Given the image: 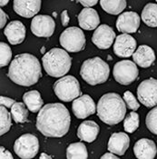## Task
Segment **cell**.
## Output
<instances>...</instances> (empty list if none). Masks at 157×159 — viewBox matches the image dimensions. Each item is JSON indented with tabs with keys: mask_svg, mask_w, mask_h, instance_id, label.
Here are the masks:
<instances>
[{
	"mask_svg": "<svg viewBox=\"0 0 157 159\" xmlns=\"http://www.w3.org/2000/svg\"><path fill=\"white\" fill-rule=\"evenodd\" d=\"M0 18H1V21H0V27H1V28H4V26L6 25L7 22L8 16H7L6 13L3 11V9L0 10Z\"/></svg>",
	"mask_w": 157,
	"mask_h": 159,
	"instance_id": "8d00e7d4",
	"label": "cell"
},
{
	"mask_svg": "<svg viewBox=\"0 0 157 159\" xmlns=\"http://www.w3.org/2000/svg\"><path fill=\"white\" fill-rule=\"evenodd\" d=\"M130 145V138L126 133L119 132V133H114L110 136L108 141L109 152H112L117 156H123L125 152L127 151Z\"/></svg>",
	"mask_w": 157,
	"mask_h": 159,
	"instance_id": "ac0fdd59",
	"label": "cell"
},
{
	"mask_svg": "<svg viewBox=\"0 0 157 159\" xmlns=\"http://www.w3.org/2000/svg\"><path fill=\"white\" fill-rule=\"evenodd\" d=\"M9 2V0H0V6L4 7L6 5H7V3Z\"/></svg>",
	"mask_w": 157,
	"mask_h": 159,
	"instance_id": "ab89813d",
	"label": "cell"
},
{
	"mask_svg": "<svg viewBox=\"0 0 157 159\" xmlns=\"http://www.w3.org/2000/svg\"><path fill=\"white\" fill-rule=\"evenodd\" d=\"M140 16L135 12H124L121 14L116 21V28L123 34L135 33L140 25Z\"/></svg>",
	"mask_w": 157,
	"mask_h": 159,
	"instance_id": "9a60e30c",
	"label": "cell"
},
{
	"mask_svg": "<svg viewBox=\"0 0 157 159\" xmlns=\"http://www.w3.org/2000/svg\"><path fill=\"white\" fill-rule=\"evenodd\" d=\"M13 7L20 16L30 18L41 9V0H14Z\"/></svg>",
	"mask_w": 157,
	"mask_h": 159,
	"instance_id": "2e32d148",
	"label": "cell"
},
{
	"mask_svg": "<svg viewBox=\"0 0 157 159\" xmlns=\"http://www.w3.org/2000/svg\"><path fill=\"white\" fill-rule=\"evenodd\" d=\"M126 104L116 93H107L99 99L97 104V115L101 121L113 125H117L124 118Z\"/></svg>",
	"mask_w": 157,
	"mask_h": 159,
	"instance_id": "3957f363",
	"label": "cell"
},
{
	"mask_svg": "<svg viewBox=\"0 0 157 159\" xmlns=\"http://www.w3.org/2000/svg\"><path fill=\"white\" fill-rule=\"evenodd\" d=\"M71 116L68 109L61 103L44 106L36 117V128L47 137H62L70 128Z\"/></svg>",
	"mask_w": 157,
	"mask_h": 159,
	"instance_id": "6da1fadb",
	"label": "cell"
},
{
	"mask_svg": "<svg viewBox=\"0 0 157 159\" xmlns=\"http://www.w3.org/2000/svg\"><path fill=\"white\" fill-rule=\"evenodd\" d=\"M0 135L7 133L9 129L11 128L12 122H11V116L9 112L7 111V107L4 106H1L0 107Z\"/></svg>",
	"mask_w": 157,
	"mask_h": 159,
	"instance_id": "83f0119b",
	"label": "cell"
},
{
	"mask_svg": "<svg viewBox=\"0 0 157 159\" xmlns=\"http://www.w3.org/2000/svg\"><path fill=\"white\" fill-rule=\"evenodd\" d=\"M53 89L56 97L63 102L74 101L81 95L80 84L73 75L62 76L54 84Z\"/></svg>",
	"mask_w": 157,
	"mask_h": 159,
	"instance_id": "8992f818",
	"label": "cell"
},
{
	"mask_svg": "<svg viewBox=\"0 0 157 159\" xmlns=\"http://www.w3.org/2000/svg\"><path fill=\"white\" fill-rule=\"evenodd\" d=\"M123 100H124V102H125V104H126V106H127V107L129 109L133 111H136L137 109H139L140 104L137 101V99L134 98V96L132 94V92H130V91L124 92Z\"/></svg>",
	"mask_w": 157,
	"mask_h": 159,
	"instance_id": "1f68e13d",
	"label": "cell"
},
{
	"mask_svg": "<svg viewBox=\"0 0 157 159\" xmlns=\"http://www.w3.org/2000/svg\"><path fill=\"white\" fill-rule=\"evenodd\" d=\"M69 21H70V17H69V15L67 10H64L62 14H61V22L62 25L64 26H67L69 24Z\"/></svg>",
	"mask_w": 157,
	"mask_h": 159,
	"instance_id": "e575fe53",
	"label": "cell"
},
{
	"mask_svg": "<svg viewBox=\"0 0 157 159\" xmlns=\"http://www.w3.org/2000/svg\"><path fill=\"white\" fill-rule=\"evenodd\" d=\"M101 7L110 15H119L126 7V0H100Z\"/></svg>",
	"mask_w": 157,
	"mask_h": 159,
	"instance_id": "cb8c5ba5",
	"label": "cell"
},
{
	"mask_svg": "<svg viewBox=\"0 0 157 159\" xmlns=\"http://www.w3.org/2000/svg\"><path fill=\"white\" fill-rule=\"evenodd\" d=\"M43 158H52V157H50V156L47 155V154H45V153H42V154L40 155V159H43Z\"/></svg>",
	"mask_w": 157,
	"mask_h": 159,
	"instance_id": "f35d334b",
	"label": "cell"
},
{
	"mask_svg": "<svg viewBox=\"0 0 157 159\" xmlns=\"http://www.w3.org/2000/svg\"><path fill=\"white\" fill-rule=\"evenodd\" d=\"M78 3H80L85 7H91L96 6L98 2V0H76Z\"/></svg>",
	"mask_w": 157,
	"mask_h": 159,
	"instance_id": "d590c367",
	"label": "cell"
},
{
	"mask_svg": "<svg viewBox=\"0 0 157 159\" xmlns=\"http://www.w3.org/2000/svg\"><path fill=\"white\" fill-rule=\"evenodd\" d=\"M145 124L149 131L157 135V106L147 114Z\"/></svg>",
	"mask_w": 157,
	"mask_h": 159,
	"instance_id": "4dcf8cb0",
	"label": "cell"
},
{
	"mask_svg": "<svg viewBox=\"0 0 157 159\" xmlns=\"http://www.w3.org/2000/svg\"><path fill=\"white\" fill-rule=\"evenodd\" d=\"M15 103H16V101L14 99H11V98H6V97H3V96L0 97V104H1V106H4L7 108H11Z\"/></svg>",
	"mask_w": 157,
	"mask_h": 159,
	"instance_id": "d6a6232c",
	"label": "cell"
},
{
	"mask_svg": "<svg viewBox=\"0 0 157 159\" xmlns=\"http://www.w3.org/2000/svg\"><path fill=\"white\" fill-rule=\"evenodd\" d=\"M39 150V141L36 135L25 134L18 137L14 144L15 153L23 159L35 157Z\"/></svg>",
	"mask_w": 157,
	"mask_h": 159,
	"instance_id": "9c48e42d",
	"label": "cell"
},
{
	"mask_svg": "<svg viewBox=\"0 0 157 159\" xmlns=\"http://www.w3.org/2000/svg\"><path fill=\"white\" fill-rule=\"evenodd\" d=\"M31 32L38 37H49L54 34L56 24L54 19L45 15L36 16L31 22Z\"/></svg>",
	"mask_w": 157,
	"mask_h": 159,
	"instance_id": "8fae6325",
	"label": "cell"
},
{
	"mask_svg": "<svg viewBox=\"0 0 157 159\" xmlns=\"http://www.w3.org/2000/svg\"><path fill=\"white\" fill-rule=\"evenodd\" d=\"M66 157L68 159H86L88 157L87 149L84 143H73L66 149Z\"/></svg>",
	"mask_w": 157,
	"mask_h": 159,
	"instance_id": "484cf974",
	"label": "cell"
},
{
	"mask_svg": "<svg viewBox=\"0 0 157 159\" xmlns=\"http://www.w3.org/2000/svg\"><path fill=\"white\" fill-rule=\"evenodd\" d=\"M139 126V115L135 112L132 111L127 115L123 122L124 131L127 133H133Z\"/></svg>",
	"mask_w": 157,
	"mask_h": 159,
	"instance_id": "f1b7e54d",
	"label": "cell"
},
{
	"mask_svg": "<svg viewBox=\"0 0 157 159\" xmlns=\"http://www.w3.org/2000/svg\"><path fill=\"white\" fill-rule=\"evenodd\" d=\"M62 48L68 52H80L85 47V36L82 29L71 26L65 29L59 37Z\"/></svg>",
	"mask_w": 157,
	"mask_h": 159,
	"instance_id": "52a82bcc",
	"label": "cell"
},
{
	"mask_svg": "<svg viewBox=\"0 0 157 159\" xmlns=\"http://www.w3.org/2000/svg\"><path fill=\"white\" fill-rule=\"evenodd\" d=\"M116 35L108 25H101L95 30L92 41L95 46L100 49H108L113 45Z\"/></svg>",
	"mask_w": 157,
	"mask_h": 159,
	"instance_id": "4fadbf2b",
	"label": "cell"
},
{
	"mask_svg": "<svg viewBox=\"0 0 157 159\" xmlns=\"http://www.w3.org/2000/svg\"><path fill=\"white\" fill-rule=\"evenodd\" d=\"M0 158L1 159H12V154L7 150L4 147H0Z\"/></svg>",
	"mask_w": 157,
	"mask_h": 159,
	"instance_id": "836d02e7",
	"label": "cell"
},
{
	"mask_svg": "<svg viewBox=\"0 0 157 159\" xmlns=\"http://www.w3.org/2000/svg\"><path fill=\"white\" fill-rule=\"evenodd\" d=\"M137 98L146 107L157 106V79L150 77L144 80L137 88Z\"/></svg>",
	"mask_w": 157,
	"mask_h": 159,
	"instance_id": "30bf717a",
	"label": "cell"
},
{
	"mask_svg": "<svg viewBox=\"0 0 157 159\" xmlns=\"http://www.w3.org/2000/svg\"><path fill=\"white\" fill-rule=\"evenodd\" d=\"M23 100L27 108L32 113H37L43 107L44 101L37 90H31L25 93Z\"/></svg>",
	"mask_w": 157,
	"mask_h": 159,
	"instance_id": "603a6c76",
	"label": "cell"
},
{
	"mask_svg": "<svg viewBox=\"0 0 157 159\" xmlns=\"http://www.w3.org/2000/svg\"><path fill=\"white\" fill-rule=\"evenodd\" d=\"M11 58H12L11 48L7 44L1 42L0 43V66L5 67L6 66H7L9 62L11 61Z\"/></svg>",
	"mask_w": 157,
	"mask_h": 159,
	"instance_id": "f546056e",
	"label": "cell"
},
{
	"mask_svg": "<svg viewBox=\"0 0 157 159\" xmlns=\"http://www.w3.org/2000/svg\"><path fill=\"white\" fill-rule=\"evenodd\" d=\"M28 110L29 109L27 108L25 103L16 102L11 107V116L14 121L16 123H20V124L27 122Z\"/></svg>",
	"mask_w": 157,
	"mask_h": 159,
	"instance_id": "4316f807",
	"label": "cell"
},
{
	"mask_svg": "<svg viewBox=\"0 0 157 159\" xmlns=\"http://www.w3.org/2000/svg\"><path fill=\"white\" fill-rule=\"evenodd\" d=\"M5 36L11 45H19L25 38V26L19 20H14L9 22L5 27Z\"/></svg>",
	"mask_w": 157,
	"mask_h": 159,
	"instance_id": "e0dca14e",
	"label": "cell"
},
{
	"mask_svg": "<svg viewBox=\"0 0 157 159\" xmlns=\"http://www.w3.org/2000/svg\"><path fill=\"white\" fill-rule=\"evenodd\" d=\"M109 74V66L98 57L85 60L80 69L81 77L91 86L105 83L108 79Z\"/></svg>",
	"mask_w": 157,
	"mask_h": 159,
	"instance_id": "5b68a950",
	"label": "cell"
},
{
	"mask_svg": "<svg viewBox=\"0 0 157 159\" xmlns=\"http://www.w3.org/2000/svg\"><path fill=\"white\" fill-rule=\"evenodd\" d=\"M134 156L139 159H153L157 154V147L153 140L142 138L138 140L133 147Z\"/></svg>",
	"mask_w": 157,
	"mask_h": 159,
	"instance_id": "d6986e66",
	"label": "cell"
},
{
	"mask_svg": "<svg viewBox=\"0 0 157 159\" xmlns=\"http://www.w3.org/2000/svg\"><path fill=\"white\" fill-rule=\"evenodd\" d=\"M78 23L80 27L85 30H94L100 24V17L96 10L91 7H85L78 15Z\"/></svg>",
	"mask_w": 157,
	"mask_h": 159,
	"instance_id": "ffe728a7",
	"label": "cell"
},
{
	"mask_svg": "<svg viewBox=\"0 0 157 159\" xmlns=\"http://www.w3.org/2000/svg\"><path fill=\"white\" fill-rule=\"evenodd\" d=\"M100 127L95 121L86 120L80 124L77 129V136L80 140L87 143L94 142L99 134Z\"/></svg>",
	"mask_w": 157,
	"mask_h": 159,
	"instance_id": "7402d4cb",
	"label": "cell"
},
{
	"mask_svg": "<svg viewBox=\"0 0 157 159\" xmlns=\"http://www.w3.org/2000/svg\"><path fill=\"white\" fill-rule=\"evenodd\" d=\"M119 157V156H117V155H115V154H114V153H112V152H110V153H106V154H105L101 158L103 159H116Z\"/></svg>",
	"mask_w": 157,
	"mask_h": 159,
	"instance_id": "74e56055",
	"label": "cell"
},
{
	"mask_svg": "<svg viewBox=\"0 0 157 159\" xmlns=\"http://www.w3.org/2000/svg\"><path fill=\"white\" fill-rule=\"evenodd\" d=\"M156 2H157V0H156Z\"/></svg>",
	"mask_w": 157,
	"mask_h": 159,
	"instance_id": "60d3db41",
	"label": "cell"
},
{
	"mask_svg": "<svg viewBox=\"0 0 157 159\" xmlns=\"http://www.w3.org/2000/svg\"><path fill=\"white\" fill-rule=\"evenodd\" d=\"M42 64L45 71L53 77H62L69 72L72 65V58L66 50L50 49L42 57Z\"/></svg>",
	"mask_w": 157,
	"mask_h": 159,
	"instance_id": "277c9868",
	"label": "cell"
},
{
	"mask_svg": "<svg viewBox=\"0 0 157 159\" xmlns=\"http://www.w3.org/2000/svg\"><path fill=\"white\" fill-rule=\"evenodd\" d=\"M136 48V40L129 34H122L116 37L114 44V52L117 57H130Z\"/></svg>",
	"mask_w": 157,
	"mask_h": 159,
	"instance_id": "5bb4252c",
	"label": "cell"
},
{
	"mask_svg": "<svg viewBox=\"0 0 157 159\" xmlns=\"http://www.w3.org/2000/svg\"><path fill=\"white\" fill-rule=\"evenodd\" d=\"M142 20L150 27H157V5L149 3L142 11Z\"/></svg>",
	"mask_w": 157,
	"mask_h": 159,
	"instance_id": "d4e9b609",
	"label": "cell"
},
{
	"mask_svg": "<svg viewBox=\"0 0 157 159\" xmlns=\"http://www.w3.org/2000/svg\"><path fill=\"white\" fill-rule=\"evenodd\" d=\"M114 80L123 86L132 84L138 77L139 70L135 63L130 60H122L117 62L113 69Z\"/></svg>",
	"mask_w": 157,
	"mask_h": 159,
	"instance_id": "ba28073f",
	"label": "cell"
},
{
	"mask_svg": "<svg viewBox=\"0 0 157 159\" xmlns=\"http://www.w3.org/2000/svg\"><path fill=\"white\" fill-rule=\"evenodd\" d=\"M42 76L40 62L35 56L24 53L15 57L8 68V77L15 84L31 86Z\"/></svg>",
	"mask_w": 157,
	"mask_h": 159,
	"instance_id": "7a4b0ae2",
	"label": "cell"
},
{
	"mask_svg": "<svg viewBox=\"0 0 157 159\" xmlns=\"http://www.w3.org/2000/svg\"><path fill=\"white\" fill-rule=\"evenodd\" d=\"M133 59L137 66L143 68H146L152 66V64L155 62V53L152 48L142 45L133 54Z\"/></svg>",
	"mask_w": 157,
	"mask_h": 159,
	"instance_id": "44dd1931",
	"label": "cell"
},
{
	"mask_svg": "<svg viewBox=\"0 0 157 159\" xmlns=\"http://www.w3.org/2000/svg\"><path fill=\"white\" fill-rule=\"evenodd\" d=\"M74 115L79 118L84 119L91 115H94L97 110L95 101L88 95H82L74 100L72 104Z\"/></svg>",
	"mask_w": 157,
	"mask_h": 159,
	"instance_id": "7c38bea8",
	"label": "cell"
}]
</instances>
